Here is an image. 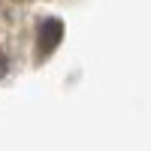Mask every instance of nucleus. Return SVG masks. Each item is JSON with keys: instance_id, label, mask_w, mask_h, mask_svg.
Instances as JSON below:
<instances>
[{"instance_id": "nucleus-2", "label": "nucleus", "mask_w": 151, "mask_h": 151, "mask_svg": "<svg viewBox=\"0 0 151 151\" xmlns=\"http://www.w3.org/2000/svg\"><path fill=\"white\" fill-rule=\"evenodd\" d=\"M9 73V60H6V55H0V79Z\"/></svg>"}, {"instance_id": "nucleus-1", "label": "nucleus", "mask_w": 151, "mask_h": 151, "mask_svg": "<svg viewBox=\"0 0 151 151\" xmlns=\"http://www.w3.org/2000/svg\"><path fill=\"white\" fill-rule=\"evenodd\" d=\"M60 40H64V21L55 15L40 18V24H36V60L48 58L60 45Z\"/></svg>"}]
</instances>
